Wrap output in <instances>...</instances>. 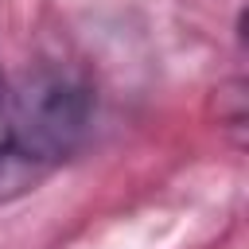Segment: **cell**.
<instances>
[{
    "label": "cell",
    "instance_id": "obj_2",
    "mask_svg": "<svg viewBox=\"0 0 249 249\" xmlns=\"http://www.w3.org/2000/svg\"><path fill=\"white\" fill-rule=\"evenodd\" d=\"M4 140H8V82L0 74V202H8V198H16V195H23V191L35 187V179L8 160Z\"/></svg>",
    "mask_w": 249,
    "mask_h": 249
},
{
    "label": "cell",
    "instance_id": "obj_1",
    "mask_svg": "<svg viewBox=\"0 0 249 249\" xmlns=\"http://www.w3.org/2000/svg\"><path fill=\"white\" fill-rule=\"evenodd\" d=\"M93 89L66 66H35L8 86V140L4 152L35 183L82 152L93 128Z\"/></svg>",
    "mask_w": 249,
    "mask_h": 249
}]
</instances>
